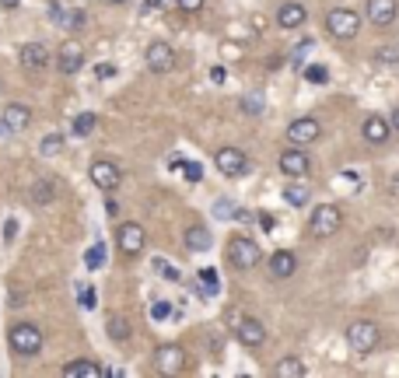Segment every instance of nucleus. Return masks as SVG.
I'll use <instances>...</instances> for the list:
<instances>
[{
  "label": "nucleus",
  "instance_id": "nucleus-36",
  "mask_svg": "<svg viewBox=\"0 0 399 378\" xmlns=\"http://www.w3.org/2000/svg\"><path fill=\"white\" fill-rule=\"evenodd\" d=\"M154 270H162V277H169V280H179V270L172 263H165V260H154Z\"/></svg>",
  "mask_w": 399,
  "mask_h": 378
},
{
  "label": "nucleus",
  "instance_id": "nucleus-34",
  "mask_svg": "<svg viewBox=\"0 0 399 378\" xmlns=\"http://www.w3.org/2000/svg\"><path fill=\"white\" fill-rule=\"evenodd\" d=\"M375 60H378V63H399V50L396 46H382V50L375 53Z\"/></svg>",
  "mask_w": 399,
  "mask_h": 378
},
{
  "label": "nucleus",
  "instance_id": "nucleus-52",
  "mask_svg": "<svg viewBox=\"0 0 399 378\" xmlns=\"http://www.w3.org/2000/svg\"><path fill=\"white\" fill-rule=\"evenodd\" d=\"M109 4H126V0H109Z\"/></svg>",
  "mask_w": 399,
  "mask_h": 378
},
{
  "label": "nucleus",
  "instance_id": "nucleus-6",
  "mask_svg": "<svg viewBox=\"0 0 399 378\" xmlns=\"http://www.w3.org/2000/svg\"><path fill=\"white\" fill-rule=\"evenodd\" d=\"M319 137H322V126H319V119H312V116L291 119V126H287V140H291L294 148H308V144H315Z\"/></svg>",
  "mask_w": 399,
  "mask_h": 378
},
{
  "label": "nucleus",
  "instance_id": "nucleus-49",
  "mask_svg": "<svg viewBox=\"0 0 399 378\" xmlns=\"http://www.w3.org/2000/svg\"><path fill=\"white\" fill-rule=\"evenodd\" d=\"M0 137H11V126H7V119L0 116Z\"/></svg>",
  "mask_w": 399,
  "mask_h": 378
},
{
  "label": "nucleus",
  "instance_id": "nucleus-30",
  "mask_svg": "<svg viewBox=\"0 0 399 378\" xmlns=\"http://www.w3.org/2000/svg\"><path fill=\"white\" fill-rule=\"evenodd\" d=\"M60 25H63V28H70V32H77V28H84V25H88V14H84V11H67Z\"/></svg>",
  "mask_w": 399,
  "mask_h": 378
},
{
  "label": "nucleus",
  "instance_id": "nucleus-43",
  "mask_svg": "<svg viewBox=\"0 0 399 378\" xmlns=\"http://www.w3.org/2000/svg\"><path fill=\"white\" fill-rule=\"evenodd\" d=\"M225 77H228L225 67H214V70H210V81H214V84H225Z\"/></svg>",
  "mask_w": 399,
  "mask_h": 378
},
{
  "label": "nucleus",
  "instance_id": "nucleus-8",
  "mask_svg": "<svg viewBox=\"0 0 399 378\" xmlns=\"http://www.w3.org/2000/svg\"><path fill=\"white\" fill-rule=\"evenodd\" d=\"M116 245H119L126 256H137V252L147 245V231H144L137 221H126V224H119V231H116Z\"/></svg>",
  "mask_w": 399,
  "mask_h": 378
},
{
  "label": "nucleus",
  "instance_id": "nucleus-37",
  "mask_svg": "<svg viewBox=\"0 0 399 378\" xmlns=\"http://www.w3.org/2000/svg\"><path fill=\"white\" fill-rule=\"evenodd\" d=\"M151 316H154L158 323H162V319H169V316H172V305H169V301H158V305L151 308Z\"/></svg>",
  "mask_w": 399,
  "mask_h": 378
},
{
  "label": "nucleus",
  "instance_id": "nucleus-16",
  "mask_svg": "<svg viewBox=\"0 0 399 378\" xmlns=\"http://www.w3.org/2000/svg\"><path fill=\"white\" fill-rule=\"evenodd\" d=\"M84 67V50L77 43H63L57 53V70L60 74H77Z\"/></svg>",
  "mask_w": 399,
  "mask_h": 378
},
{
  "label": "nucleus",
  "instance_id": "nucleus-9",
  "mask_svg": "<svg viewBox=\"0 0 399 378\" xmlns=\"http://www.w3.org/2000/svg\"><path fill=\"white\" fill-rule=\"evenodd\" d=\"M91 182L99 186V189H116L119 182H123V172H119V165L113 158H95L91 162Z\"/></svg>",
  "mask_w": 399,
  "mask_h": 378
},
{
  "label": "nucleus",
  "instance_id": "nucleus-47",
  "mask_svg": "<svg viewBox=\"0 0 399 378\" xmlns=\"http://www.w3.org/2000/svg\"><path fill=\"white\" fill-rule=\"evenodd\" d=\"M14 231H18V224H14V221H7V228H4V238L11 242V238H14Z\"/></svg>",
  "mask_w": 399,
  "mask_h": 378
},
{
  "label": "nucleus",
  "instance_id": "nucleus-7",
  "mask_svg": "<svg viewBox=\"0 0 399 378\" xmlns=\"http://www.w3.org/2000/svg\"><path fill=\"white\" fill-rule=\"evenodd\" d=\"M214 165H218V172H221V175H228V179H242V175L249 172V155H245V151H238V148H221V151L214 155Z\"/></svg>",
  "mask_w": 399,
  "mask_h": 378
},
{
  "label": "nucleus",
  "instance_id": "nucleus-29",
  "mask_svg": "<svg viewBox=\"0 0 399 378\" xmlns=\"http://www.w3.org/2000/svg\"><path fill=\"white\" fill-rule=\"evenodd\" d=\"M53 196H57V186H53V182H46V179L35 182V189H32V200H35V204H50Z\"/></svg>",
  "mask_w": 399,
  "mask_h": 378
},
{
  "label": "nucleus",
  "instance_id": "nucleus-42",
  "mask_svg": "<svg viewBox=\"0 0 399 378\" xmlns=\"http://www.w3.org/2000/svg\"><path fill=\"white\" fill-rule=\"evenodd\" d=\"M214 211H218V214H221V217H235V207H231V204H228V200H218V204H214Z\"/></svg>",
  "mask_w": 399,
  "mask_h": 378
},
{
  "label": "nucleus",
  "instance_id": "nucleus-31",
  "mask_svg": "<svg viewBox=\"0 0 399 378\" xmlns=\"http://www.w3.org/2000/svg\"><path fill=\"white\" fill-rule=\"evenodd\" d=\"M39 151L46 155V158H53V155H60L63 151V133H50L43 144H39Z\"/></svg>",
  "mask_w": 399,
  "mask_h": 378
},
{
  "label": "nucleus",
  "instance_id": "nucleus-26",
  "mask_svg": "<svg viewBox=\"0 0 399 378\" xmlns=\"http://www.w3.org/2000/svg\"><path fill=\"white\" fill-rule=\"evenodd\" d=\"M196 277H200V291H203V294H218V291H221V284H218V270L203 267Z\"/></svg>",
  "mask_w": 399,
  "mask_h": 378
},
{
  "label": "nucleus",
  "instance_id": "nucleus-40",
  "mask_svg": "<svg viewBox=\"0 0 399 378\" xmlns=\"http://www.w3.org/2000/svg\"><path fill=\"white\" fill-rule=\"evenodd\" d=\"M81 305H84L88 312H91L95 305H99V301H95V291H91V287H84V291H81Z\"/></svg>",
  "mask_w": 399,
  "mask_h": 378
},
{
  "label": "nucleus",
  "instance_id": "nucleus-35",
  "mask_svg": "<svg viewBox=\"0 0 399 378\" xmlns=\"http://www.w3.org/2000/svg\"><path fill=\"white\" fill-rule=\"evenodd\" d=\"M242 112H249V116H259V112H263V99H259V95H249V99L242 102Z\"/></svg>",
  "mask_w": 399,
  "mask_h": 378
},
{
  "label": "nucleus",
  "instance_id": "nucleus-21",
  "mask_svg": "<svg viewBox=\"0 0 399 378\" xmlns=\"http://www.w3.org/2000/svg\"><path fill=\"white\" fill-rule=\"evenodd\" d=\"M294 270H298V256H294L291 249H277V252L270 256V273H274V277L284 280V277H291Z\"/></svg>",
  "mask_w": 399,
  "mask_h": 378
},
{
  "label": "nucleus",
  "instance_id": "nucleus-28",
  "mask_svg": "<svg viewBox=\"0 0 399 378\" xmlns=\"http://www.w3.org/2000/svg\"><path fill=\"white\" fill-rule=\"evenodd\" d=\"M305 81H308V84H330V67H322V63L305 67Z\"/></svg>",
  "mask_w": 399,
  "mask_h": 378
},
{
  "label": "nucleus",
  "instance_id": "nucleus-2",
  "mask_svg": "<svg viewBox=\"0 0 399 378\" xmlns=\"http://www.w3.org/2000/svg\"><path fill=\"white\" fill-rule=\"evenodd\" d=\"M343 228V214L337 204H319L312 217H308V235L312 238H333Z\"/></svg>",
  "mask_w": 399,
  "mask_h": 378
},
{
  "label": "nucleus",
  "instance_id": "nucleus-14",
  "mask_svg": "<svg viewBox=\"0 0 399 378\" xmlns=\"http://www.w3.org/2000/svg\"><path fill=\"white\" fill-rule=\"evenodd\" d=\"M364 14H368V21L371 25H393L396 21V14H399V4L396 0H368L364 4Z\"/></svg>",
  "mask_w": 399,
  "mask_h": 378
},
{
  "label": "nucleus",
  "instance_id": "nucleus-41",
  "mask_svg": "<svg viewBox=\"0 0 399 378\" xmlns=\"http://www.w3.org/2000/svg\"><path fill=\"white\" fill-rule=\"evenodd\" d=\"M179 7H182L186 14H193V11H200V7H203V0H179Z\"/></svg>",
  "mask_w": 399,
  "mask_h": 378
},
{
  "label": "nucleus",
  "instance_id": "nucleus-32",
  "mask_svg": "<svg viewBox=\"0 0 399 378\" xmlns=\"http://www.w3.org/2000/svg\"><path fill=\"white\" fill-rule=\"evenodd\" d=\"M182 175H186L189 182H200V179H203V168L196 162H182Z\"/></svg>",
  "mask_w": 399,
  "mask_h": 378
},
{
  "label": "nucleus",
  "instance_id": "nucleus-4",
  "mask_svg": "<svg viewBox=\"0 0 399 378\" xmlns=\"http://www.w3.org/2000/svg\"><path fill=\"white\" fill-rule=\"evenodd\" d=\"M228 260H231V267H238V270H252V267L263 260V249H259L252 238L235 235L228 242Z\"/></svg>",
  "mask_w": 399,
  "mask_h": 378
},
{
  "label": "nucleus",
  "instance_id": "nucleus-23",
  "mask_svg": "<svg viewBox=\"0 0 399 378\" xmlns=\"http://www.w3.org/2000/svg\"><path fill=\"white\" fill-rule=\"evenodd\" d=\"M95 126H99V116H95V112H81V116H74L70 133H74V137H91Z\"/></svg>",
  "mask_w": 399,
  "mask_h": 378
},
{
  "label": "nucleus",
  "instance_id": "nucleus-50",
  "mask_svg": "<svg viewBox=\"0 0 399 378\" xmlns=\"http://www.w3.org/2000/svg\"><path fill=\"white\" fill-rule=\"evenodd\" d=\"M389 189H393V196H399V172L393 175V182H389Z\"/></svg>",
  "mask_w": 399,
  "mask_h": 378
},
{
  "label": "nucleus",
  "instance_id": "nucleus-18",
  "mask_svg": "<svg viewBox=\"0 0 399 378\" xmlns=\"http://www.w3.org/2000/svg\"><path fill=\"white\" fill-rule=\"evenodd\" d=\"M182 368H186V350H182L179 343H169V347L158 350V372L175 375V372H182Z\"/></svg>",
  "mask_w": 399,
  "mask_h": 378
},
{
  "label": "nucleus",
  "instance_id": "nucleus-22",
  "mask_svg": "<svg viewBox=\"0 0 399 378\" xmlns=\"http://www.w3.org/2000/svg\"><path fill=\"white\" fill-rule=\"evenodd\" d=\"M210 245H214V238H210V231L203 224H189L186 228V249L189 252H207Z\"/></svg>",
  "mask_w": 399,
  "mask_h": 378
},
{
  "label": "nucleus",
  "instance_id": "nucleus-33",
  "mask_svg": "<svg viewBox=\"0 0 399 378\" xmlns=\"http://www.w3.org/2000/svg\"><path fill=\"white\" fill-rule=\"evenodd\" d=\"M102 260H106V249H102V245H91V249H88V267H91V270H99V267H102Z\"/></svg>",
  "mask_w": 399,
  "mask_h": 378
},
{
  "label": "nucleus",
  "instance_id": "nucleus-12",
  "mask_svg": "<svg viewBox=\"0 0 399 378\" xmlns=\"http://www.w3.org/2000/svg\"><path fill=\"white\" fill-rule=\"evenodd\" d=\"M361 133H364V140H368V144L382 148V144H389V137H393L396 130H393V123H389L386 116H368V119H364V126H361Z\"/></svg>",
  "mask_w": 399,
  "mask_h": 378
},
{
  "label": "nucleus",
  "instance_id": "nucleus-3",
  "mask_svg": "<svg viewBox=\"0 0 399 378\" xmlns=\"http://www.w3.org/2000/svg\"><path fill=\"white\" fill-rule=\"evenodd\" d=\"M326 32L333 35V39H354L357 32H361V14L357 11H350V7H333L330 14H326Z\"/></svg>",
  "mask_w": 399,
  "mask_h": 378
},
{
  "label": "nucleus",
  "instance_id": "nucleus-51",
  "mask_svg": "<svg viewBox=\"0 0 399 378\" xmlns=\"http://www.w3.org/2000/svg\"><path fill=\"white\" fill-rule=\"evenodd\" d=\"M18 4H21V0H0V7H7V11H14Z\"/></svg>",
  "mask_w": 399,
  "mask_h": 378
},
{
  "label": "nucleus",
  "instance_id": "nucleus-25",
  "mask_svg": "<svg viewBox=\"0 0 399 378\" xmlns=\"http://www.w3.org/2000/svg\"><path fill=\"white\" fill-rule=\"evenodd\" d=\"M106 329H109V336H113L116 343L130 340V323H126L123 316H109V323H106Z\"/></svg>",
  "mask_w": 399,
  "mask_h": 378
},
{
  "label": "nucleus",
  "instance_id": "nucleus-20",
  "mask_svg": "<svg viewBox=\"0 0 399 378\" xmlns=\"http://www.w3.org/2000/svg\"><path fill=\"white\" fill-rule=\"evenodd\" d=\"M63 375L67 378H106V375H113V372H106L102 365H95V361H70L67 368H63Z\"/></svg>",
  "mask_w": 399,
  "mask_h": 378
},
{
  "label": "nucleus",
  "instance_id": "nucleus-5",
  "mask_svg": "<svg viewBox=\"0 0 399 378\" xmlns=\"http://www.w3.org/2000/svg\"><path fill=\"white\" fill-rule=\"evenodd\" d=\"M347 343H350V350H357V354L375 350V347H378V326L368 323V319L350 323L347 326Z\"/></svg>",
  "mask_w": 399,
  "mask_h": 378
},
{
  "label": "nucleus",
  "instance_id": "nucleus-46",
  "mask_svg": "<svg viewBox=\"0 0 399 378\" xmlns=\"http://www.w3.org/2000/svg\"><path fill=\"white\" fill-rule=\"evenodd\" d=\"M259 224H263L266 231H274V214H259Z\"/></svg>",
  "mask_w": 399,
  "mask_h": 378
},
{
  "label": "nucleus",
  "instance_id": "nucleus-13",
  "mask_svg": "<svg viewBox=\"0 0 399 378\" xmlns=\"http://www.w3.org/2000/svg\"><path fill=\"white\" fill-rule=\"evenodd\" d=\"M175 67V50L169 43H151L147 46V70L151 74H169Z\"/></svg>",
  "mask_w": 399,
  "mask_h": 378
},
{
  "label": "nucleus",
  "instance_id": "nucleus-38",
  "mask_svg": "<svg viewBox=\"0 0 399 378\" xmlns=\"http://www.w3.org/2000/svg\"><path fill=\"white\" fill-rule=\"evenodd\" d=\"M95 77L109 81V77H116V67H113V63H99V67H95Z\"/></svg>",
  "mask_w": 399,
  "mask_h": 378
},
{
  "label": "nucleus",
  "instance_id": "nucleus-1",
  "mask_svg": "<svg viewBox=\"0 0 399 378\" xmlns=\"http://www.w3.org/2000/svg\"><path fill=\"white\" fill-rule=\"evenodd\" d=\"M7 340H11V350L21 357H35L43 350V329L35 323H14L7 329Z\"/></svg>",
  "mask_w": 399,
  "mask_h": 378
},
{
  "label": "nucleus",
  "instance_id": "nucleus-15",
  "mask_svg": "<svg viewBox=\"0 0 399 378\" xmlns=\"http://www.w3.org/2000/svg\"><path fill=\"white\" fill-rule=\"evenodd\" d=\"M18 60H21V67H25V70H46L53 56H50V50H46L43 43H25V46H21V53H18Z\"/></svg>",
  "mask_w": 399,
  "mask_h": 378
},
{
  "label": "nucleus",
  "instance_id": "nucleus-48",
  "mask_svg": "<svg viewBox=\"0 0 399 378\" xmlns=\"http://www.w3.org/2000/svg\"><path fill=\"white\" fill-rule=\"evenodd\" d=\"M389 123H393V130H396V133H399V106L393 109V116H389Z\"/></svg>",
  "mask_w": 399,
  "mask_h": 378
},
{
  "label": "nucleus",
  "instance_id": "nucleus-45",
  "mask_svg": "<svg viewBox=\"0 0 399 378\" xmlns=\"http://www.w3.org/2000/svg\"><path fill=\"white\" fill-rule=\"evenodd\" d=\"M169 7V0H144V11H162Z\"/></svg>",
  "mask_w": 399,
  "mask_h": 378
},
{
  "label": "nucleus",
  "instance_id": "nucleus-17",
  "mask_svg": "<svg viewBox=\"0 0 399 378\" xmlns=\"http://www.w3.org/2000/svg\"><path fill=\"white\" fill-rule=\"evenodd\" d=\"M308 21V11H305V4H298V0H287V4H281V11H277V25L281 28H301Z\"/></svg>",
  "mask_w": 399,
  "mask_h": 378
},
{
  "label": "nucleus",
  "instance_id": "nucleus-19",
  "mask_svg": "<svg viewBox=\"0 0 399 378\" xmlns=\"http://www.w3.org/2000/svg\"><path fill=\"white\" fill-rule=\"evenodd\" d=\"M4 119H7L11 133H25L32 123V109L21 106V102H11V106H4Z\"/></svg>",
  "mask_w": 399,
  "mask_h": 378
},
{
  "label": "nucleus",
  "instance_id": "nucleus-11",
  "mask_svg": "<svg viewBox=\"0 0 399 378\" xmlns=\"http://www.w3.org/2000/svg\"><path fill=\"white\" fill-rule=\"evenodd\" d=\"M281 172H284L287 179H305L308 172H312V162H308V155L301 151V148H287L284 155H281Z\"/></svg>",
  "mask_w": 399,
  "mask_h": 378
},
{
  "label": "nucleus",
  "instance_id": "nucleus-27",
  "mask_svg": "<svg viewBox=\"0 0 399 378\" xmlns=\"http://www.w3.org/2000/svg\"><path fill=\"white\" fill-rule=\"evenodd\" d=\"M308 196H312V193H308L305 186H298V182L284 189V200L291 204V207H305V204H308Z\"/></svg>",
  "mask_w": 399,
  "mask_h": 378
},
{
  "label": "nucleus",
  "instance_id": "nucleus-10",
  "mask_svg": "<svg viewBox=\"0 0 399 378\" xmlns=\"http://www.w3.org/2000/svg\"><path fill=\"white\" fill-rule=\"evenodd\" d=\"M235 336H238L242 347L256 350V347H263V340H266V326L259 323V319H252V316H245V319H238V326H235Z\"/></svg>",
  "mask_w": 399,
  "mask_h": 378
},
{
  "label": "nucleus",
  "instance_id": "nucleus-24",
  "mask_svg": "<svg viewBox=\"0 0 399 378\" xmlns=\"http://www.w3.org/2000/svg\"><path fill=\"white\" fill-rule=\"evenodd\" d=\"M305 361L301 357H284V361H277V378H305Z\"/></svg>",
  "mask_w": 399,
  "mask_h": 378
},
{
  "label": "nucleus",
  "instance_id": "nucleus-39",
  "mask_svg": "<svg viewBox=\"0 0 399 378\" xmlns=\"http://www.w3.org/2000/svg\"><path fill=\"white\" fill-rule=\"evenodd\" d=\"M308 50H312V43H308V39H305V43H301V46H298V50H294V56H291V63H294V67H298V63H301V60H305V56H308Z\"/></svg>",
  "mask_w": 399,
  "mask_h": 378
},
{
  "label": "nucleus",
  "instance_id": "nucleus-44",
  "mask_svg": "<svg viewBox=\"0 0 399 378\" xmlns=\"http://www.w3.org/2000/svg\"><path fill=\"white\" fill-rule=\"evenodd\" d=\"M63 14H67V11H63L57 0H53V4H50V18H53V21H63Z\"/></svg>",
  "mask_w": 399,
  "mask_h": 378
}]
</instances>
